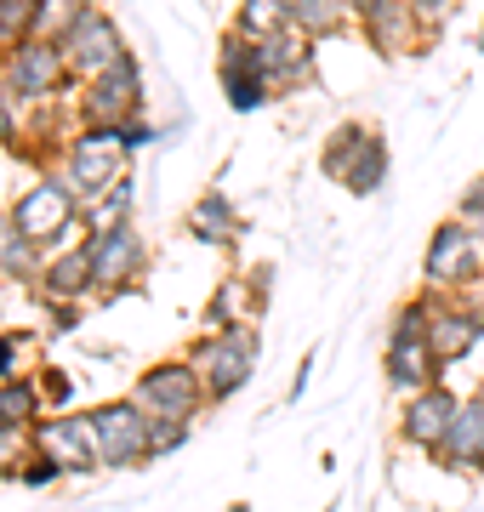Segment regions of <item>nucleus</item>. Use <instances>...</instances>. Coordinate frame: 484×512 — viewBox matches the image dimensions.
Listing matches in <instances>:
<instances>
[{
    "label": "nucleus",
    "mask_w": 484,
    "mask_h": 512,
    "mask_svg": "<svg viewBox=\"0 0 484 512\" xmlns=\"http://www.w3.org/2000/svg\"><path fill=\"white\" fill-rule=\"evenodd\" d=\"M319 165H325V177H336L348 194H376V188L388 183V143L365 126H336L325 154H319Z\"/></svg>",
    "instance_id": "nucleus-1"
},
{
    "label": "nucleus",
    "mask_w": 484,
    "mask_h": 512,
    "mask_svg": "<svg viewBox=\"0 0 484 512\" xmlns=\"http://www.w3.org/2000/svg\"><path fill=\"white\" fill-rule=\"evenodd\" d=\"M131 404L143 410L149 421H194L205 404V376L188 359H177V365H154L137 376V387H131Z\"/></svg>",
    "instance_id": "nucleus-2"
},
{
    "label": "nucleus",
    "mask_w": 484,
    "mask_h": 512,
    "mask_svg": "<svg viewBox=\"0 0 484 512\" xmlns=\"http://www.w3.org/2000/svg\"><path fill=\"white\" fill-rule=\"evenodd\" d=\"M92 433H97V461L114 467V473H126V467H143V461H149L154 421L143 416L131 399L97 404V410H92Z\"/></svg>",
    "instance_id": "nucleus-3"
},
{
    "label": "nucleus",
    "mask_w": 484,
    "mask_h": 512,
    "mask_svg": "<svg viewBox=\"0 0 484 512\" xmlns=\"http://www.w3.org/2000/svg\"><path fill=\"white\" fill-rule=\"evenodd\" d=\"M0 80L12 86L18 97H52V92H63L69 86V63H63V46L57 40H18L12 52L0 57Z\"/></svg>",
    "instance_id": "nucleus-4"
},
{
    "label": "nucleus",
    "mask_w": 484,
    "mask_h": 512,
    "mask_svg": "<svg viewBox=\"0 0 484 512\" xmlns=\"http://www.w3.org/2000/svg\"><path fill=\"white\" fill-rule=\"evenodd\" d=\"M69 222H75V194L63 188V177H40V183L23 188L18 205H12V234L35 239V245H52Z\"/></svg>",
    "instance_id": "nucleus-5"
},
{
    "label": "nucleus",
    "mask_w": 484,
    "mask_h": 512,
    "mask_svg": "<svg viewBox=\"0 0 484 512\" xmlns=\"http://www.w3.org/2000/svg\"><path fill=\"white\" fill-rule=\"evenodd\" d=\"M63 46V63H69V74H86V80H97L103 69H114V63H126V35L114 29V18H103V12H86V18L69 29V35L57 40Z\"/></svg>",
    "instance_id": "nucleus-6"
},
{
    "label": "nucleus",
    "mask_w": 484,
    "mask_h": 512,
    "mask_svg": "<svg viewBox=\"0 0 484 512\" xmlns=\"http://www.w3.org/2000/svg\"><path fill=\"white\" fill-rule=\"evenodd\" d=\"M143 109V80H137V63H114L103 69L97 80H86V92H80V114H86V126H126L131 114Z\"/></svg>",
    "instance_id": "nucleus-7"
},
{
    "label": "nucleus",
    "mask_w": 484,
    "mask_h": 512,
    "mask_svg": "<svg viewBox=\"0 0 484 512\" xmlns=\"http://www.w3.org/2000/svg\"><path fill=\"white\" fill-rule=\"evenodd\" d=\"M194 365H205V399H228L251 382V365H257V342L251 330H217V342H205L194 353Z\"/></svg>",
    "instance_id": "nucleus-8"
},
{
    "label": "nucleus",
    "mask_w": 484,
    "mask_h": 512,
    "mask_svg": "<svg viewBox=\"0 0 484 512\" xmlns=\"http://www.w3.org/2000/svg\"><path fill=\"white\" fill-rule=\"evenodd\" d=\"M484 268V245L473 239V228L467 222H439L428 239V256H422V274H428V285H467V279Z\"/></svg>",
    "instance_id": "nucleus-9"
},
{
    "label": "nucleus",
    "mask_w": 484,
    "mask_h": 512,
    "mask_svg": "<svg viewBox=\"0 0 484 512\" xmlns=\"http://www.w3.org/2000/svg\"><path fill=\"white\" fill-rule=\"evenodd\" d=\"M35 450L52 456L63 473H92L97 461V433L92 416H57V421H35Z\"/></svg>",
    "instance_id": "nucleus-10"
},
{
    "label": "nucleus",
    "mask_w": 484,
    "mask_h": 512,
    "mask_svg": "<svg viewBox=\"0 0 484 512\" xmlns=\"http://www.w3.org/2000/svg\"><path fill=\"white\" fill-rule=\"evenodd\" d=\"M223 92H228L234 109H262V103L274 97V80H268V69H262L257 40H245L240 29L223 40Z\"/></svg>",
    "instance_id": "nucleus-11"
},
{
    "label": "nucleus",
    "mask_w": 484,
    "mask_h": 512,
    "mask_svg": "<svg viewBox=\"0 0 484 512\" xmlns=\"http://www.w3.org/2000/svg\"><path fill=\"white\" fill-rule=\"evenodd\" d=\"M86 245H92L97 285H103V291H120V285H131V279L143 274V262H149V251H143V239H137V228H131V222L97 228Z\"/></svg>",
    "instance_id": "nucleus-12"
},
{
    "label": "nucleus",
    "mask_w": 484,
    "mask_h": 512,
    "mask_svg": "<svg viewBox=\"0 0 484 512\" xmlns=\"http://www.w3.org/2000/svg\"><path fill=\"white\" fill-rule=\"evenodd\" d=\"M433 461L462 467V473H484V399H467L462 410L450 416L445 439L433 444Z\"/></svg>",
    "instance_id": "nucleus-13"
},
{
    "label": "nucleus",
    "mask_w": 484,
    "mask_h": 512,
    "mask_svg": "<svg viewBox=\"0 0 484 512\" xmlns=\"http://www.w3.org/2000/svg\"><path fill=\"white\" fill-rule=\"evenodd\" d=\"M456 410H462V404H456L450 387H422V393H410V404H405V439L422 444V450H433V444L445 439V427H450Z\"/></svg>",
    "instance_id": "nucleus-14"
},
{
    "label": "nucleus",
    "mask_w": 484,
    "mask_h": 512,
    "mask_svg": "<svg viewBox=\"0 0 484 512\" xmlns=\"http://www.w3.org/2000/svg\"><path fill=\"white\" fill-rule=\"evenodd\" d=\"M484 336V308H433V325H428V348L439 353V365L445 359H462L473 342Z\"/></svg>",
    "instance_id": "nucleus-15"
},
{
    "label": "nucleus",
    "mask_w": 484,
    "mask_h": 512,
    "mask_svg": "<svg viewBox=\"0 0 484 512\" xmlns=\"http://www.w3.org/2000/svg\"><path fill=\"white\" fill-rule=\"evenodd\" d=\"M257 57L268 74H280L285 86H297L302 74H308V35L291 29V23H274L268 35H257Z\"/></svg>",
    "instance_id": "nucleus-16"
},
{
    "label": "nucleus",
    "mask_w": 484,
    "mask_h": 512,
    "mask_svg": "<svg viewBox=\"0 0 484 512\" xmlns=\"http://www.w3.org/2000/svg\"><path fill=\"white\" fill-rule=\"evenodd\" d=\"M433 370H439V353L428 348V336H393V348H388V382L393 387L422 393V387H433Z\"/></svg>",
    "instance_id": "nucleus-17"
},
{
    "label": "nucleus",
    "mask_w": 484,
    "mask_h": 512,
    "mask_svg": "<svg viewBox=\"0 0 484 512\" xmlns=\"http://www.w3.org/2000/svg\"><path fill=\"white\" fill-rule=\"evenodd\" d=\"M40 285H46L57 302H80V296L97 285L92 245H80V251H69V256H52V262H46V274H40Z\"/></svg>",
    "instance_id": "nucleus-18"
},
{
    "label": "nucleus",
    "mask_w": 484,
    "mask_h": 512,
    "mask_svg": "<svg viewBox=\"0 0 484 512\" xmlns=\"http://www.w3.org/2000/svg\"><path fill=\"white\" fill-rule=\"evenodd\" d=\"M188 234L200 239V245H234L245 234V222L234 217V205L223 194H200L194 211H188Z\"/></svg>",
    "instance_id": "nucleus-19"
},
{
    "label": "nucleus",
    "mask_w": 484,
    "mask_h": 512,
    "mask_svg": "<svg viewBox=\"0 0 484 512\" xmlns=\"http://www.w3.org/2000/svg\"><path fill=\"white\" fill-rule=\"evenodd\" d=\"M365 29H371V46L382 57H399L405 52V40H410V29H422V18H416L410 0H382L371 18H365Z\"/></svg>",
    "instance_id": "nucleus-20"
},
{
    "label": "nucleus",
    "mask_w": 484,
    "mask_h": 512,
    "mask_svg": "<svg viewBox=\"0 0 484 512\" xmlns=\"http://www.w3.org/2000/svg\"><path fill=\"white\" fill-rule=\"evenodd\" d=\"M35 416H40V393H35V382H0V421L6 427H35Z\"/></svg>",
    "instance_id": "nucleus-21"
},
{
    "label": "nucleus",
    "mask_w": 484,
    "mask_h": 512,
    "mask_svg": "<svg viewBox=\"0 0 484 512\" xmlns=\"http://www.w3.org/2000/svg\"><path fill=\"white\" fill-rule=\"evenodd\" d=\"M86 12H92V0H40L35 35H40V40H63L80 18H86Z\"/></svg>",
    "instance_id": "nucleus-22"
},
{
    "label": "nucleus",
    "mask_w": 484,
    "mask_h": 512,
    "mask_svg": "<svg viewBox=\"0 0 484 512\" xmlns=\"http://www.w3.org/2000/svg\"><path fill=\"white\" fill-rule=\"evenodd\" d=\"M35 12H40V0H0V46L6 52L18 40H35Z\"/></svg>",
    "instance_id": "nucleus-23"
},
{
    "label": "nucleus",
    "mask_w": 484,
    "mask_h": 512,
    "mask_svg": "<svg viewBox=\"0 0 484 512\" xmlns=\"http://www.w3.org/2000/svg\"><path fill=\"white\" fill-rule=\"evenodd\" d=\"M35 251H40L35 239L12 234V239H6V251H0V268H6L12 279H35V274H46V262H40Z\"/></svg>",
    "instance_id": "nucleus-24"
},
{
    "label": "nucleus",
    "mask_w": 484,
    "mask_h": 512,
    "mask_svg": "<svg viewBox=\"0 0 484 512\" xmlns=\"http://www.w3.org/2000/svg\"><path fill=\"white\" fill-rule=\"evenodd\" d=\"M183 444H188V421H154L149 461H154V456H171V450H183Z\"/></svg>",
    "instance_id": "nucleus-25"
},
{
    "label": "nucleus",
    "mask_w": 484,
    "mask_h": 512,
    "mask_svg": "<svg viewBox=\"0 0 484 512\" xmlns=\"http://www.w3.org/2000/svg\"><path fill=\"white\" fill-rule=\"evenodd\" d=\"M456 211H462L456 222H467V228H473V239L484 245V177H479V183H467V194H462V205H456Z\"/></svg>",
    "instance_id": "nucleus-26"
},
{
    "label": "nucleus",
    "mask_w": 484,
    "mask_h": 512,
    "mask_svg": "<svg viewBox=\"0 0 484 512\" xmlns=\"http://www.w3.org/2000/svg\"><path fill=\"white\" fill-rule=\"evenodd\" d=\"M29 348V336H0V382H12V370H18V353Z\"/></svg>",
    "instance_id": "nucleus-27"
},
{
    "label": "nucleus",
    "mask_w": 484,
    "mask_h": 512,
    "mask_svg": "<svg viewBox=\"0 0 484 512\" xmlns=\"http://www.w3.org/2000/svg\"><path fill=\"white\" fill-rule=\"evenodd\" d=\"M57 473H63V467H57L52 456H35L29 467H23V484H46V478H57Z\"/></svg>",
    "instance_id": "nucleus-28"
},
{
    "label": "nucleus",
    "mask_w": 484,
    "mask_h": 512,
    "mask_svg": "<svg viewBox=\"0 0 484 512\" xmlns=\"http://www.w3.org/2000/svg\"><path fill=\"white\" fill-rule=\"evenodd\" d=\"M40 382H46V399L52 404H69V376H63V370H46Z\"/></svg>",
    "instance_id": "nucleus-29"
},
{
    "label": "nucleus",
    "mask_w": 484,
    "mask_h": 512,
    "mask_svg": "<svg viewBox=\"0 0 484 512\" xmlns=\"http://www.w3.org/2000/svg\"><path fill=\"white\" fill-rule=\"evenodd\" d=\"M12 86H6V80H0V137H6V143H12V126H18V120H12Z\"/></svg>",
    "instance_id": "nucleus-30"
},
{
    "label": "nucleus",
    "mask_w": 484,
    "mask_h": 512,
    "mask_svg": "<svg viewBox=\"0 0 484 512\" xmlns=\"http://www.w3.org/2000/svg\"><path fill=\"white\" fill-rule=\"evenodd\" d=\"M376 6H382V0H348V12H354V18H371Z\"/></svg>",
    "instance_id": "nucleus-31"
},
{
    "label": "nucleus",
    "mask_w": 484,
    "mask_h": 512,
    "mask_svg": "<svg viewBox=\"0 0 484 512\" xmlns=\"http://www.w3.org/2000/svg\"><path fill=\"white\" fill-rule=\"evenodd\" d=\"M479 46H484V35H479Z\"/></svg>",
    "instance_id": "nucleus-32"
}]
</instances>
